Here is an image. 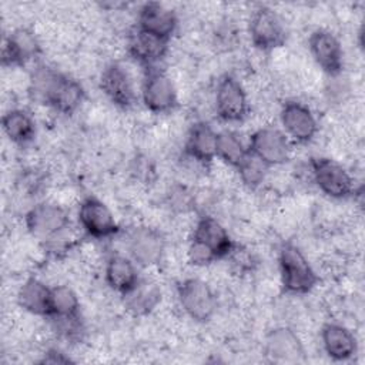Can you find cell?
I'll return each mask as SVG.
<instances>
[{
  "mask_svg": "<svg viewBox=\"0 0 365 365\" xmlns=\"http://www.w3.org/2000/svg\"><path fill=\"white\" fill-rule=\"evenodd\" d=\"M321 342L325 354L334 361H348L358 351L355 335L344 325L328 322L321 329Z\"/></svg>",
  "mask_w": 365,
  "mask_h": 365,
  "instance_id": "cell-20",
  "label": "cell"
},
{
  "mask_svg": "<svg viewBox=\"0 0 365 365\" xmlns=\"http://www.w3.org/2000/svg\"><path fill=\"white\" fill-rule=\"evenodd\" d=\"M215 114L225 123H241L250 111V103L242 84L232 76H222L214 94Z\"/></svg>",
  "mask_w": 365,
  "mask_h": 365,
  "instance_id": "cell-9",
  "label": "cell"
},
{
  "mask_svg": "<svg viewBox=\"0 0 365 365\" xmlns=\"http://www.w3.org/2000/svg\"><path fill=\"white\" fill-rule=\"evenodd\" d=\"M248 34L254 47L261 51H271L287 41V29L281 16L268 6L254 10L248 23Z\"/></svg>",
  "mask_w": 365,
  "mask_h": 365,
  "instance_id": "cell-7",
  "label": "cell"
},
{
  "mask_svg": "<svg viewBox=\"0 0 365 365\" xmlns=\"http://www.w3.org/2000/svg\"><path fill=\"white\" fill-rule=\"evenodd\" d=\"M282 131L295 143L307 144L318 133V120L314 111L301 101H285L279 110Z\"/></svg>",
  "mask_w": 365,
  "mask_h": 365,
  "instance_id": "cell-13",
  "label": "cell"
},
{
  "mask_svg": "<svg viewBox=\"0 0 365 365\" xmlns=\"http://www.w3.org/2000/svg\"><path fill=\"white\" fill-rule=\"evenodd\" d=\"M217 144L218 133L208 123L198 121L190 127L185 141V153L197 163L208 164L217 157Z\"/></svg>",
  "mask_w": 365,
  "mask_h": 365,
  "instance_id": "cell-21",
  "label": "cell"
},
{
  "mask_svg": "<svg viewBox=\"0 0 365 365\" xmlns=\"http://www.w3.org/2000/svg\"><path fill=\"white\" fill-rule=\"evenodd\" d=\"M125 307L134 315H145L150 314L161 301L160 288L147 279H140L138 284L124 295Z\"/></svg>",
  "mask_w": 365,
  "mask_h": 365,
  "instance_id": "cell-25",
  "label": "cell"
},
{
  "mask_svg": "<svg viewBox=\"0 0 365 365\" xmlns=\"http://www.w3.org/2000/svg\"><path fill=\"white\" fill-rule=\"evenodd\" d=\"M50 297L51 287L34 277L27 278L17 291L19 305L24 311L38 317H50Z\"/></svg>",
  "mask_w": 365,
  "mask_h": 365,
  "instance_id": "cell-23",
  "label": "cell"
},
{
  "mask_svg": "<svg viewBox=\"0 0 365 365\" xmlns=\"http://www.w3.org/2000/svg\"><path fill=\"white\" fill-rule=\"evenodd\" d=\"M248 155L250 148L237 133L231 130H224L218 133L217 157L221 158L225 164L237 170Z\"/></svg>",
  "mask_w": 365,
  "mask_h": 365,
  "instance_id": "cell-27",
  "label": "cell"
},
{
  "mask_svg": "<svg viewBox=\"0 0 365 365\" xmlns=\"http://www.w3.org/2000/svg\"><path fill=\"white\" fill-rule=\"evenodd\" d=\"M1 127L6 137L17 145H26L36 135V121L24 108L6 111L1 118Z\"/></svg>",
  "mask_w": 365,
  "mask_h": 365,
  "instance_id": "cell-24",
  "label": "cell"
},
{
  "mask_svg": "<svg viewBox=\"0 0 365 365\" xmlns=\"http://www.w3.org/2000/svg\"><path fill=\"white\" fill-rule=\"evenodd\" d=\"M40 362H43V364H68V362H71V359L57 349H50L47 354H44V358Z\"/></svg>",
  "mask_w": 365,
  "mask_h": 365,
  "instance_id": "cell-30",
  "label": "cell"
},
{
  "mask_svg": "<svg viewBox=\"0 0 365 365\" xmlns=\"http://www.w3.org/2000/svg\"><path fill=\"white\" fill-rule=\"evenodd\" d=\"M227 258L231 259L232 265L238 269V272L251 271L254 264H255V259H254L252 254L248 250L238 247L237 244H235V247L232 248V251L230 252V255Z\"/></svg>",
  "mask_w": 365,
  "mask_h": 365,
  "instance_id": "cell-29",
  "label": "cell"
},
{
  "mask_svg": "<svg viewBox=\"0 0 365 365\" xmlns=\"http://www.w3.org/2000/svg\"><path fill=\"white\" fill-rule=\"evenodd\" d=\"M104 277L107 285L121 294L123 297L128 294L141 279L140 272H138V265L125 255H111L104 268Z\"/></svg>",
  "mask_w": 365,
  "mask_h": 365,
  "instance_id": "cell-22",
  "label": "cell"
},
{
  "mask_svg": "<svg viewBox=\"0 0 365 365\" xmlns=\"http://www.w3.org/2000/svg\"><path fill=\"white\" fill-rule=\"evenodd\" d=\"M77 220L81 230L96 240H107L120 232V225L111 210L94 195H88L80 202Z\"/></svg>",
  "mask_w": 365,
  "mask_h": 365,
  "instance_id": "cell-10",
  "label": "cell"
},
{
  "mask_svg": "<svg viewBox=\"0 0 365 365\" xmlns=\"http://www.w3.org/2000/svg\"><path fill=\"white\" fill-rule=\"evenodd\" d=\"M24 222L27 231L41 240L50 241L68 230L70 217L64 207L43 201L33 205L24 215Z\"/></svg>",
  "mask_w": 365,
  "mask_h": 365,
  "instance_id": "cell-6",
  "label": "cell"
},
{
  "mask_svg": "<svg viewBox=\"0 0 365 365\" xmlns=\"http://www.w3.org/2000/svg\"><path fill=\"white\" fill-rule=\"evenodd\" d=\"M125 248L130 258L141 267H151L161 261L165 240L163 234L151 227H134L125 238Z\"/></svg>",
  "mask_w": 365,
  "mask_h": 365,
  "instance_id": "cell-12",
  "label": "cell"
},
{
  "mask_svg": "<svg viewBox=\"0 0 365 365\" xmlns=\"http://www.w3.org/2000/svg\"><path fill=\"white\" fill-rule=\"evenodd\" d=\"M40 43L36 34L24 27L7 33L1 46V64L4 67H21L37 58Z\"/></svg>",
  "mask_w": 365,
  "mask_h": 365,
  "instance_id": "cell-16",
  "label": "cell"
},
{
  "mask_svg": "<svg viewBox=\"0 0 365 365\" xmlns=\"http://www.w3.org/2000/svg\"><path fill=\"white\" fill-rule=\"evenodd\" d=\"M267 170H268V165L264 164L259 158H257L251 153L242 161V164L237 168L238 175H240L241 181L244 182V185H247L248 188H252V190L259 187L264 182V180L267 177Z\"/></svg>",
  "mask_w": 365,
  "mask_h": 365,
  "instance_id": "cell-28",
  "label": "cell"
},
{
  "mask_svg": "<svg viewBox=\"0 0 365 365\" xmlns=\"http://www.w3.org/2000/svg\"><path fill=\"white\" fill-rule=\"evenodd\" d=\"M182 311L195 322L210 321L218 307L217 295L208 282L200 278H187L177 288Z\"/></svg>",
  "mask_w": 365,
  "mask_h": 365,
  "instance_id": "cell-4",
  "label": "cell"
},
{
  "mask_svg": "<svg viewBox=\"0 0 365 365\" xmlns=\"http://www.w3.org/2000/svg\"><path fill=\"white\" fill-rule=\"evenodd\" d=\"M281 285L287 294L305 295L311 292L319 278L304 252L292 242H284L278 251Z\"/></svg>",
  "mask_w": 365,
  "mask_h": 365,
  "instance_id": "cell-2",
  "label": "cell"
},
{
  "mask_svg": "<svg viewBox=\"0 0 365 365\" xmlns=\"http://www.w3.org/2000/svg\"><path fill=\"white\" fill-rule=\"evenodd\" d=\"M127 50L128 54L145 68L157 67L167 56L168 41L134 27L127 37Z\"/></svg>",
  "mask_w": 365,
  "mask_h": 365,
  "instance_id": "cell-19",
  "label": "cell"
},
{
  "mask_svg": "<svg viewBox=\"0 0 365 365\" xmlns=\"http://www.w3.org/2000/svg\"><path fill=\"white\" fill-rule=\"evenodd\" d=\"M250 153L268 167L281 165L289 160L291 143L287 134L272 125L255 130L248 143Z\"/></svg>",
  "mask_w": 365,
  "mask_h": 365,
  "instance_id": "cell-11",
  "label": "cell"
},
{
  "mask_svg": "<svg viewBox=\"0 0 365 365\" xmlns=\"http://www.w3.org/2000/svg\"><path fill=\"white\" fill-rule=\"evenodd\" d=\"M311 175L321 192L329 198L344 200L354 194V180L344 165L328 157L311 160Z\"/></svg>",
  "mask_w": 365,
  "mask_h": 365,
  "instance_id": "cell-5",
  "label": "cell"
},
{
  "mask_svg": "<svg viewBox=\"0 0 365 365\" xmlns=\"http://www.w3.org/2000/svg\"><path fill=\"white\" fill-rule=\"evenodd\" d=\"M53 321L76 319L80 317V299L68 285L51 287L50 317Z\"/></svg>",
  "mask_w": 365,
  "mask_h": 365,
  "instance_id": "cell-26",
  "label": "cell"
},
{
  "mask_svg": "<svg viewBox=\"0 0 365 365\" xmlns=\"http://www.w3.org/2000/svg\"><path fill=\"white\" fill-rule=\"evenodd\" d=\"M190 245L210 261L217 262L230 255L235 242L227 228L217 218L204 215L194 227Z\"/></svg>",
  "mask_w": 365,
  "mask_h": 365,
  "instance_id": "cell-3",
  "label": "cell"
},
{
  "mask_svg": "<svg viewBox=\"0 0 365 365\" xmlns=\"http://www.w3.org/2000/svg\"><path fill=\"white\" fill-rule=\"evenodd\" d=\"M309 53L317 66L331 77L341 74L344 68V50L338 37L325 29H317L308 38Z\"/></svg>",
  "mask_w": 365,
  "mask_h": 365,
  "instance_id": "cell-14",
  "label": "cell"
},
{
  "mask_svg": "<svg viewBox=\"0 0 365 365\" xmlns=\"http://www.w3.org/2000/svg\"><path fill=\"white\" fill-rule=\"evenodd\" d=\"M178 26L174 10L158 1L144 3L137 14V26L140 30L150 33L161 40L170 41Z\"/></svg>",
  "mask_w": 365,
  "mask_h": 365,
  "instance_id": "cell-17",
  "label": "cell"
},
{
  "mask_svg": "<svg viewBox=\"0 0 365 365\" xmlns=\"http://www.w3.org/2000/svg\"><path fill=\"white\" fill-rule=\"evenodd\" d=\"M29 96L33 101L61 114H73L84 100L83 86L71 76L48 66H37L29 78Z\"/></svg>",
  "mask_w": 365,
  "mask_h": 365,
  "instance_id": "cell-1",
  "label": "cell"
},
{
  "mask_svg": "<svg viewBox=\"0 0 365 365\" xmlns=\"http://www.w3.org/2000/svg\"><path fill=\"white\" fill-rule=\"evenodd\" d=\"M265 354L277 364H298L305 361V351L299 336L287 327H279L265 338Z\"/></svg>",
  "mask_w": 365,
  "mask_h": 365,
  "instance_id": "cell-18",
  "label": "cell"
},
{
  "mask_svg": "<svg viewBox=\"0 0 365 365\" xmlns=\"http://www.w3.org/2000/svg\"><path fill=\"white\" fill-rule=\"evenodd\" d=\"M141 100L151 113L167 114L178 104L177 88L167 73L158 67H150L143 77Z\"/></svg>",
  "mask_w": 365,
  "mask_h": 365,
  "instance_id": "cell-8",
  "label": "cell"
},
{
  "mask_svg": "<svg viewBox=\"0 0 365 365\" xmlns=\"http://www.w3.org/2000/svg\"><path fill=\"white\" fill-rule=\"evenodd\" d=\"M100 88L120 108H130L137 101V93L130 71L118 61L110 63L101 71Z\"/></svg>",
  "mask_w": 365,
  "mask_h": 365,
  "instance_id": "cell-15",
  "label": "cell"
}]
</instances>
